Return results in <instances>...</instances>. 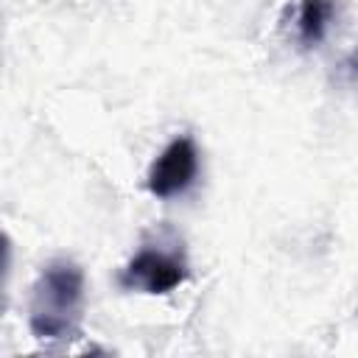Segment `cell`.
<instances>
[{
  "label": "cell",
  "mask_w": 358,
  "mask_h": 358,
  "mask_svg": "<svg viewBox=\"0 0 358 358\" xmlns=\"http://www.w3.org/2000/svg\"><path fill=\"white\" fill-rule=\"evenodd\" d=\"M117 280L126 291H143V294L173 291L187 280V260L182 243L176 238L165 243V238L157 235L154 243L148 241L140 246V252L123 266Z\"/></svg>",
  "instance_id": "obj_2"
},
{
  "label": "cell",
  "mask_w": 358,
  "mask_h": 358,
  "mask_svg": "<svg viewBox=\"0 0 358 358\" xmlns=\"http://www.w3.org/2000/svg\"><path fill=\"white\" fill-rule=\"evenodd\" d=\"M336 11H338V3L336 0H299L296 11H294V36L302 48H316L333 20H336Z\"/></svg>",
  "instance_id": "obj_4"
},
{
  "label": "cell",
  "mask_w": 358,
  "mask_h": 358,
  "mask_svg": "<svg viewBox=\"0 0 358 358\" xmlns=\"http://www.w3.org/2000/svg\"><path fill=\"white\" fill-rule=\"evenodd\" d=\"M84 310V271L78 263L59 257L50 260L34 288L28 302V327L39 341H64L78 336Z\"/></svg>",
  "instance_id": "obj_1"
},
{
  "label": "cell",
  "mask_w": 358,
  "mask_h": 358,
  "mask_svg": "<svg viewBox=\"0 0 358 358\" xmlns=\"http://www.w3.org/2000/svg\"><path fill=\"white\" fill-rule=\"evenodd\" d=\"M196 173H199L196 143H193V137L182 134V137L171 140L162 148V154L151 162L148 176H145V187L157 199H171V196L185 193L193 185Z\"/></svg>",
  "instance_id": "obj_3"
}]
</instances>
